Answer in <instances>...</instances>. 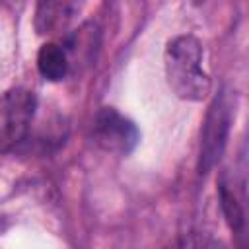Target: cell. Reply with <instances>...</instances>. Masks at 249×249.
I'll use <instances>...</instances> for the list:
<instances>
[{
  "mask_svg": "<svg viewBox=\"0 0 249 249\" xmlns=\"http://www.w3.org/2000/svg\"><path fill=\"white\" fill-rule=\"evenodd\" d=\"M200 64L202 45L195 35H177L167 43L163 66L173 95L185 101H202L210 93L212 82Z\"/></svg>",
  "mask_w": 249,
  "mask_h": 249,
  "instance_id": "obj_1",
  "label": "cell"
},
{
  "mask_svg": "<svg viewBox=\"0 0 249 249\" xmlns=\"http://www.w3.org/2000/svg\"><path fill=\"white\" fill-rule=\"evenodd\" d=\"M233 111L235 109L231 103V95L226 89H222L212 99L200 128V146H198V163H196L198 175L210 173L214 165L220 161L228 144Z\"/></svg>",
  "mask_w": 249,
  "mask_h": 249,
  "instance_id": "obj_2",
  "label": "cell"
},
{
  "mask_svg": "<svg viewBox=\"0 0 249 249\" xmlns=\"http://www.w3.org/2000/svg\"><path fill=\"white\" fill-rule=\"evenodd\" d=\"M37 111V97L25 88L0 93V154L12 152L27 136Z\"/></svg>",
  "mask_w": 249,
  "mask_h": 249,
  "instance_id": "obj_3",
  "label": "cell"
},
{
  "mask_svg": "<svg viewBox=\"0 0 249 249\" xmlns=\"http://www.w3.org/2000/svg\"><path fill=\"white\" fill-rule=\"evenodd\" d=\"M91 138L103 152L126 156L136 148L140 132L136 124L115 107H101L93 117Z\"/></svg>",
  "mask_w": 249,
  "mask_h": 249,
  "instance_id": "obj_4",
  "label": "cell"
},
{
  "mask_svg": "<svg viewBox=\"0 0 249 249\" xmlns=\"http://www.w3.org/2000/svg\"><path fill=\"white\" fill-rule=\"evenodd\" d=\"M80 12L76 2H41L35 10V29L41 35H53L68 27Z\"/></svg>",
  "mask_w": 249,
  "mask_h": 249,
  "instance_id": "obj_5",
  "label": "cell"
},
{
  "mask_svg": "<svg viewBox=\"0 0 249 249\" xmlns=\"http://www.w3.org/2000/svg\"><path fill=\"white\" fill-rule=\"evenodd\" d=\"M218 195H220V206L224 212V218L228 226L233 231H241L245 226V195H243V185L235 187L233 179L228 175H222L218 181Z\"/></svg>",
  "mask_w": 249,
  "mask_h": 249,
  "instance_id": "obj_6",
  "label": "cell"
},
{
  "mask_svg": "<svg viewBox=\"0 0 249 249\" xmlns=\"http://www.w3.org/2000/svg\"><path fill=\"white\" fill-rule=\"evenodd\" d=\"M37 70L49 82H60L70 70V58L60 43H45L37 53Z\"/></svg>",
  "mask_w": 249,
  "mask_h": 249,
  "instance_id": "obj_7",
  "label": "cell"
}]
</instances>
